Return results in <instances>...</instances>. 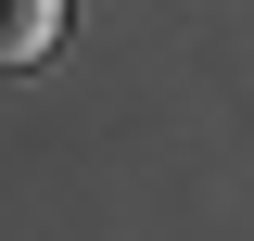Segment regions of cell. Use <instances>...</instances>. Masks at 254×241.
I'll list each match as a JSON object with an SVG mask.
<instances>
[{"label":"cell","instance_id":"6da1fadb","mask_svg":"<svg viewBox=\"0 0 254 241\" xmlns=\"http://www.w3.org/2000/svg\"><path fill=\"white\" fill-rule=\"evenodd\" d=\"M51 26H64L51 0H0V76H13V63H38V51H51Z\"/></svg>","mask_w":254,"mask_h":241}]
</instances>
